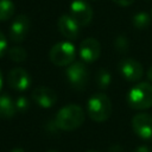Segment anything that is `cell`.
Wrapping results in <instances>:
<instances>
[{
	"instance_id": "14",
	"label": "cell",
	"mask_w": 152,
	"mask_h": 152,
	"mask_svg": "<svg viewBox=\"0 0 152 152\" xmlns=\"http://www.w3.org/2000/svg\"><path fill=\"white\" fill-rule=\"evenodd\" d=\"M17 112L15 102L8 94L0 95V119H10Z\"/></svg>"
},
{
	"instance_id": "25",
	"label": "cell",
	"mask_w": 152,
	"mask_h": 152,
	"mask_svg": "<svg viewBox=\"0 0 152 152\" xmlns=\"http://www.w3.org/2000/svg\"><path fill=\"white\" fill-rule=\"evenodd\" d=\"M147 78L152 82V65L148 68V70H147Z\"/></svg>"
},
{
	"instance_id": "17",
	"label": "cell",
	"mask_w": 152,
	"mask_h": 152,
	"mask_svg": "<svg viewBox=\"0 0 152 152\" xmlns=\"http://www.w3.org/2000/svg\"><path fill=\"white\" fill-rule=\"evenodd\" d=\"M112 82V75L106 69H100L96 74V84L101 89H107Z\"/></svg>"
},
{
	"instance_id": "19",
	"label": "cell",
	"mask_w": 152,
	"mask_h": 152,
	"mask_svg": "<svg viewBox=\"0 0 152 152\" xmlns=\"http://www.w3.org/2000/svg\"><path fill=\"white\" fill-rule=\"evenodd\" d=\"M114 48L120 53H126L129 48V42L125 36H118L114 40Z\"/></svg>"
},
{
	"instance_id": "23",
	"label": "cell",
	"mask_w": 152,
	"mask_h": 152,
	"mask_svg": "<svg viewBox=\"0 0 152 152\" xmlns=\"http://www.w3.org/2000/svg\"><path fill=\"white\" fill-rule=\"evenodd\" d=\"M133 152H151V148L146 145H141V146H138Z\"/></svg>"
},
{
	"instance_id": "4",
	"label": "cell",
	"mask_w": 152,
	"mask_h": 152,
	"mask_svg": "<svg viewBox=\"0 0 152 152\" xmlns=\"http://www.w3.org/2000/svg\"><path fill=\"white\" fill-rule=\"evenodd\" d=\"M76 57V49L70 42L56 43L49 51V59L57 66L70 65Z\"/></svg>"
},
{
	"instance_id": "16",
	"label": "cell",
	"mask_w": 152,
	"mask_h": 152,
	"mask_svg": "<svg viewBox=\"0 0 152 152\" xmlns=\"http://www.w3.org/2000/svg\"><path fill=\"white\" fill-rule=\"evenodd\" d=\"M132 24H133V26L135 28L144 30V28H146V27L150 26V24H151V17L146 12H138V13H135L133 15Z\"/></svg>"
},
{
	"instance_id": "8",
	"label": "cell",
	"mask_w": 152,
	"mask_h": 152,
	"mask_svg": "<svg viewBox=\"0 0 152 152\" xmlns=\"http://www.w3.org/2000/svg\"><path fill=\"white\" fill-rule=\"evenodd\" d=\"M133 132L142 140H152V115L138 113L132 119Z\"/></svg>"
},
{
	"instance_id": "29",
	"label": "cell",
	"mask_w": 152,
	"mask_h": 152,
	"mask_svg": "<svg viewBox=\"0 0 152 152\" xmlns=\"http://www.w3.org/2000/svg\"><path fill=\"white\" fill-rule=\"evenodd\" d=\"M46 152H58V151H56V150H49V151H46Z\"/></svg>"
},
{
	"instance_id": "10",
	"label": "cell",
	"mask_w": 152,
	"mask_h": 152,
	"mask_svg": "<svg viewBox=\"0 0 152 152\" xmlns=\"http://www.w3.org/2000/svg\"><path fill=\"white\" fill-rule=\"evenodd\" d=\"M7 84L18 91H23L26 90L27 88H30L31 83H32V78L31 75L23 68H13L10 70V72L7 74L6 77Z\"/></svg>"
},
{
	"instance_id": "18",
	"label": "cell",
	"mask_w": 152,
	"mask_h": 152,
	"mask_svg": "<svg viewBox=\"0 0 152 152\" xmlns=\"http://www.w3.org/2000/svg\"><path fill=\"white\" fill-rule=\"evenodd\" d=\"M7 55H8L11 61L17 62V63L24 62L26 59V57H27L26 50L24 48H21V46H13V48H11L8 50V52H7Z\"/></svg>"
},
{
	"instance_id": "13",
	"label": "cell",
	"mask_w": 152,
	"mask_h": 152,
	"mask_svg": "<svg viewBox=\"0 0 152 152\" xmlns=\"http://www.w3.org/2000/svg\"><path fill=\"white\" fill-rule=\"evenodd\" d=\"M57 27H58V31L62 33V36H64L66 39L75 40L80 34L81 26L71 18L70 14H62L58 18Z\"/></svg>"
},
{
	"instance_id": "22",
	"label": "cell",
	"mask_w": 152,
	"mask_h": 152,
	"mask_svg": "<svg viewBox=\"0 0 152 152\" xmlns=\"http://www.w3.org/2000/svg\"><path fill=\"white\" fill-rule=\"evenodd\" d=\"M114 4H116V5H119V6H121V7H127V6H131L133 2H134V0H112Z\"/></svg>"
},
{
	"instance_id": "5",
	"label": "cell",
	"mask_w": 152,
	"mask_h": 152,
	"mask_svg": "<svg viewBox=\"0 0 152 152\" xmlns=\"http://www.w3.org/2000/svg\"><path fill=\"white\" fill-rule=\"evenodd\" d=\"M69 84L76 90H83L88 82V68L84 62H72L65 70Z\"/></svg>"
},
{
	"instance_id": "9",
	"label": "cell",
	"mask_w": 152,
	"mask_h": 152,
	"mask_svg": "<svg viewBox=\"0 0 152 152\" xmlns=\"http://www.w3.org/2000/svg\"><path fill=\"white\" fill-rule=\"evenodd\" d=\"M31 27V21L30 18L25 14H19L17 15L13 21L11 23L10 26V38L14 43H20L23 42L30 31Z\"/></svg>"
},
{
	"instance_id": "6",
	"label": "cell",
	"mask_w": 152,
	"mask_h": 152,
	"mask_svg": "<svg viewBox=\"0 0 152 152\" xmlns=\"http://www.w3.org/2000/svg\"><path fill=\"white\" fill-rule=\"evenodd\" d=\"M120 75L129 82L139 81L144 75V66L140 62L133 58H124L119 62L118 65Z\"/></svg>"
},
{
	"instance_id": "28",
	"label": "cell",
	"mask_w": 152,
	"mask_h": 152,
	"mask_svg": "<svg viewBox=\"0 0 152 152\" xmlns=\"http://www.w3.org/2000/svg\"><path fill=\"white\" fill-rule=\"evenodd\" d=\"M84 152H99V151H95V150H88V151H84Z\"/></svg>"
},
{
	"instance_id": "15",
	"label": "cell",
	"mask_w": 152,
	"mask_h": 152,
	"mask_svg": "<svg viewBox=\"0 0 152 152\" xmlns=\"http://www.w3.org/2000/svg\"><path fill=\"white\" fill-rule=\"evenodd\" d=\"M15 6L12 0H0V21L11 19L14 15Z\"/></svg>"
},
{
	"instance_id": "12",
	"label": "cell",
	"mask_w": 152,
	"mask_h": 152,
	"mask_svg": "<svg viewBox=\"0 0 152 152\" xmlns=\"http://www.w3.org/2000/svg\"><path fill=\"white\" fill-rule=\"evenodd\" d=\"M32 99L34 103L42 108H51L57 102V94L53 89L44 86L36 87L32 91Z\"/></svg>"
},
{
	"instance_id": "7",
	"label": "cell",
	"mask_w": 152,
	"mask_h": 152,
	"mask_svg": "<svg viewBox=\"0 0 152 152\" xmlns=\"http://www.w3.org/2000/svg\"><path fill=\"white\" fill-rule=\"evenodd\" d=\"M69 14L80 26H87L93 19V8L84 0H74L70 4Z\"/></svg>"
},
{
	"instance_id": "20",
	"label": "cell",
	"mask_w": 152,
	"mask_h": 152,
	"mask_svg": "<svg viewBox=\"0 0 152 152\" xmlns=\"http://www.w3.org/2000/svg\"><path fill=\"white\" fill-rule=\"evenodd\" d=\"M14 102H15L17 112H19V113L26 112V110L28 109V107H30V102H28V100H27L26 97H24V96H19V97H17Z\"/></svg>"
},
{
	"instance_id": "3",
	"label": "cell",
	"mask_w": 152,
	"mask_h": 152,
	"mask_svg": "<svg viewBox=\"0 0 152 152\" xmlns=\"http://www.w3.org/2000/svg\"><path fill=\"white\" fill-rule=\"evenodd\" d=\"M127 103L133 109H147L152 107V84L140 82L133 86L127 93Z\"/></svg>"
},
{
	"instance_id": "11",
	"label": "cell",
	"mask_w": 152,
	"mask_h": 152,
	"mask_svg": "<svg viewBox=\"0 0 152 152\" xmlns=\"http://www.w3.org/2000/svg\"><path fill=\"white\" fill-rule=\"evenodd\" d=\"M80 57L86 63L95 62L101 55V45L100 42L95 38H86L81 42L78 49Z\"/></svg>"
},
{
	"instance_id": "27",
	"label": "cell",
	"mask_w": 152,
	"mask_h": 152,
	"mask_svg": "<svg viewBox=\"0 0 152 152\" xmlns=\"http://www.w3.org/2000/svg\"><path fill=\"white\" fill-rule=\"evenodd\" d=\"M2 83H4V78H2V74H1V71H0V90H1V88H2Z\"/></svg>"
},
{
	"instance_id": "1",
	"label": "cell",
	"mask_w": 152,
	"mask_h": 152,
	"mask_svg": "<svg viewBox=\"0 0 152 152\" xmlns=\"http://www.w3.org/2000/svg\"><path fill=\"white\" fill-rule=\"evenodd\" d=\"M84 121V112L81 106L76 103H69L62 107L55 118V125L57 128L69 132L77 129Z\"/></svg>"
},
{
	"instance_id": "26",
	"label": "cell",
	"mask_w": 152,
	"mask_h": 152,
	"mask_svg": "<svg viewBox=\"0 0 152 152\" xmlns=\"http://www.w3.org/2000/svg\"><path fill=\"white\" fill-rule=\"evenodd\" d=\"M10 152H25V151H24V148H21V147H14V148H12Z\"/></svg>"
},
{
	"instance_id": "2",
	"label": "cell",
	"mask_w": 152,
	"mask_h": 152,
	"mask_svg": "<svg viewBox=\"0 0 152 152\" xmlns=\"http://www.w3.org/2000/svg\"><path fill=\"white\" fill-rule=\"evenodd\" d=\"M87 112L89 118L95 122H104L112 114L110 99L103 93L91 95L87 103Z\"/></svg>"
},
{
	"instance_id": "24",
	"label": "cell",
	"mask_w": 152,
	"mask_h": 152,
	"mask_svg": "<svg viewBox=\"0 0 152 152\" xmlns=\"http://www.w3.org/2000/svg\"><path fill=\"white\" fill-rule=\"evenodd\" d=\"M108 152H122V147L119 145H114L108 150Z\"/></svg>"
},
{
	"instance_id": "21",
	"label": "cell",
	"mask_w": 152,
	"mask_h": 152,
	"mask_svg": "<svg viewBox=\"0 0 152 152\" xmlns=\"http://www.w3.org/2000/svg\"><path fill=\"white\" fill-rule=\"evenodd\" d=\"M6 49H7V40L4 36V33L0 31V58L4 56Z\"/></svg>"
}]
</instances>
